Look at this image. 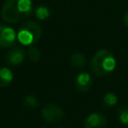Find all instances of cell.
<instances>
[{"instance_id": "cell-1", "label": "cell", "mask_w": 128, "mask_h": 128, "mask_svg": "<svg viewBox=\"0 0 128 128\" xmlns=\"http://www.w3.org/2000/svg\"><path fill=\"white\" fill-rule=\"evenodd\" d=\"M33 10L31 0H6L2 6L1 17L8 23L27 19Z\"/></svg>"}, {"instance_id": "cell-2", "label": "cell", "mask_w": 128, "mask_h": 128, "mask_svg": "<svg viewBox=\"0 0 128 128\" xmlns=\"http://www.w3.org/2000/svg\"><path fill=\"white\" fill-rule=\"evenodd\" d=\"M116 67V60L114 55L107 49L98 50L90 61V68L92 72L99 76L105 77L110 75Z\"/></svg>"}, {"instance_id": "cell-3", "label": "cell", "mask_w": 128, "mask_h": 128, "mask_svg": "<svg viewBox=\"0 0 128 128\" xmlns=\"http://www.w3.org/2000/svg\"><path fill=\"white\" fill-rule=\"evenodd\" d=\"M41 34V27L36 22L26 21L18 29L17 39L23 45H32L40 39Z\"/></svg>"}, {"instance_id": "cell-4", "label": "cell", "mask_w": 128, "mask_h": 128, "mask_svg": "<svg viewBox=\"0 0 128 128\" xmlns=\"http://www.w3.org/2000/svg\"><path fill=\"white\" fill-rule=\"evenodd\" d=\"M41 115L45 121L49 123H56L64 119L65 112L61 106L54 103H49L42 108Z\"/></svg>"}, {"instance_id": "cell-5", "label": "cell", "mask_w": 128, "mask_h": 128, "mask_svg": "<svg viewBox=\"0 0 128 128\" xmlns=\"http://www.w3.org/2000/svg\"><path fill=\"white\" fill-rule=\"evenodd\" d=\"M17 35L15 31L9 26L0 25V47L8 48L15 44Z\"/></svg>"}, {"instance_id": "cell-6", "label": "cell", "mask_w": 128, "mask_h": 128, "mask_svg": "<svg viewBox=\"0 0 128 128\" xmlns=\"http://www.w3.org/2000/svg\"><path fill=\"white\" fill-rule=\"evenodd\" d=\"M25 59V51L22 47H13L5 54V61L11 66H17L21 64Z\"/></svg>"}, {"instance_id": "cell-7", "label": "cell", "mask_w": 128, "mask_h": 128, "mask_svg": "<svg viewBox=\"0 0 128 128\" xmlns=\"http://www.w3.org/2000/svg\"><path fill=\"white\" fill-rule=\"evenodd\" d=\"M107 118L99 112L89 114L84 122V128H106Z\"/></svg>"}, {"instance_id": "cell-8", "label": "cell", "mask_w": 128, "mask_h": 128, "mask_svg": "<svg viewBox=\"0 0 128 128\" xmlns=\"http://www.w3.org/2000/svg\"><path fill=\"white\" fill-rule=\"evenodd\" d=\"M93 84V79L91 75L87 72H80L75 78V88L77 91L85 93L90 90Z\"/></svg>"}, {"instance_id": "cell-9", "label": "cell", "mask_w": 128, "mask_h": 128, "mask_svg": "<svg viewBox=\"0 0 128 128\" xmlns=\"http://www.w3.org/2000/svg\"><path fill=\"white\" fill-rule=\"evenodd\" d=\"M69 63L70 65L75 68V69H82L83 67L86 66L87 64V59L86 57L80 53V52H77V53H74L71 57H70V60H69Z\"/></svg>"}, {"instance_id": "cell-10", "label": "cell", "mask_w": 128, "mask_h": 128, "mask_svg": "<svg viewBox=\"0 0 128 128\" xmlns=\"http://www.w3.org/2000/svg\"><path fill=\"white\" fill-rule=\"evenodd\" d=\"M13 80V73L9 68L0 67V88L7 87Z\"/></svg>"}, {"instance_id": "cell-11", "label": "cell", "mask_w": 128, "mask_h": 128, "mask_svg": "<svg viewBox=\"0 0 128 128\" xmlns=\"http://www.w3.org/2000/svg\"><path fill=\"white\" fill-rule=\"evenodd\" d=\"M117 101H118V97L113 92H107L103 96V105L106 108H110V107L115 106Z\"/></svg>"}, {"instance_id": "cell-12", "label": "cell", "mask_w": 128, "mask_h": 128, "mask_svg": "<svg viewBox=\"0 0 128 128\" xmlns=\"http://www.w3.org/2000/svg\"><path fill=\"white\" fill-rule=\"evenodd\" d=\"M117 114H118V119L119 121L125 125L128 126V106H120L117 110Z\"/></svg>"}, {"instance_id": "cell-13", "label": "cell", "mask_w": 128, "mask_h": 128, "mask_svg": "<svg viewBox=\"0 0 128 128\" xmlns=\"http://www.w3.org/2000/svg\"><path fill=\"white\" fill-rule=\"evenodd\" d=\"M23 105L29 109H35L36 107L39 106V101L35 96L28 95L23 99Z\"/></svg>"}, {"instance_id": "cell-14", "label": "cell", "mask_w": 128, "mask_h": 128, "mask_svg": "<svg viewBox=\"0 0 128 128\" xmlns=\"http://www.w3.org/2000/svg\"><path fill=\"white\" fill-rule=\"evenodd\" d=\"M27 54H28V58H29L32 62H37V61L40 59V57H41L40 50H39L37 47H35V46L29 47Z\"/></svg>"}, {"instance_id": "cell-15", "label": "cell", "mask_w": 128, "mask_h": 128, "mask_svg": "<svg viewBox=\"0 0 128 128\" xmlns=\"http://www.w3.org/2000/svg\"><path fill=\"white\" fill-rule=\"evenodd\" d=\"M36 17L40 20H45L50 16V10L46 6H39L35 11Z\"/></svg>"}, {"instance_id": "cell-16", "label": "cell", "mask_w": 128, "mask_h": 128, "mask_svg": "<svg viewBox=\"0 0 128 128\" xmlns=\"http://www.w3.org/2000/svg\"><path fill=\"white\" fill-rule=\"evenodd\" d=\"M123 22H124L125 26L128 27V11L125 12V14H124V16H123Z\"/></svg>"}, {"instance_id": "cell-17", "label": "cell", "mask_w": 128, "mask_h": 128, "mask_svg": "<svg viewBox=\"0 0 128 128\" xmlns=\"http://www.w3.org/2000/svg\"><path fill=\"white\" fill-rule=\"evenodd\" d=\"M55 128H63V127H62V126H56Z\"/></svg>"}, {"instance_id": "cell-18", "label": "cell", "mask_w": 128, "mask_h": 128, "mask_svg": "<svg viewBox=\"0 0 128 128\" xmlns=\"http://www.w3.org/2000/svg\"><path fill=\"white\" fill-rule=\"evenodd\" d=\"M42 128H46V127H42Z\"/></svg>"}]
</instances>
